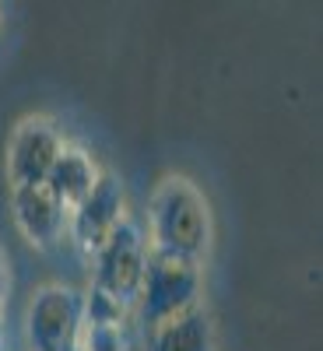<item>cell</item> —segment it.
<instances>
[{"instance_id": "52a82bcc", "label": "cell", "mask_w": 323, "mask_h": 351, "mask_svg": "<svg viewBox=\"0 0 323 351\" xmlns=\"http://www.w3.org/2000/svg\"><path fill=\"white\" fill-rule=\"evenodd\" d=\"M11 218L21 239L36 250H53L67 236V208L49 193L46 183L11 186Z\"/></svg>"}, {"instance_id": "8fae6325", "label": "cell", "mask_w": 323, "mask_h": 351, "mask_svg": "<svg viewBox=\"0 0 323 351\" xmlns=\"http://www.w3.org/2000/svg\"><path fill=\"white\" fill-rule=\"evenodd\" d=\"M77 351H130L127 327H106V324H84L77 337Z\"/></svg>"}, {"instance_id": "277c9868", "label": "cell", "mask_w": 323, "mask_h": 351, "mask_svg": "<svg viewBox=\"0 0 323 351\" xmlns=\"http://www.w3.org/2000/svg\"><path fill=\"white\" fill-rule=\"evenodd\" d=\"M148 236H144V225L137 218H123L109 232V239L99 246V253L92 256V285L112 291L116 299H123L134 306L141 281H144V267H148Z\"/></svg>"}, {"instance_id": "9c48e42d", "label": "cell", "mask_w": 323, "mask_h": 351, "mask_svg": "<svg viewBox=\"0 0 323 351\" xmlns=\"http://www.w3.org/2000/svg\"><path fill=\"white\" fill-rule=\"evenodd\" d=\"M148 351H215V324L204 306L148 330Z\"/></svg>"}, {"instance_id": "30bf717a", "label": "cell", "mask_w": 323, "mask_h": 351, "mask_svg": "<svg viewBox=\"0 0 323 351\" xmlns=\"http://www.w3.org/2000/svg\"><path fill=\"white\" fill-rule=\"evenodd\" d=\"M134 316V306L116 299L112 291L92 285L84 291V324H106V327H127V319Z\"/></svg>"}, {"instance_id": "4fadbf2b", "label": "cell", "mask_w": 323, "mask_h": 351, "mask_svg": "<svg viewBox=\"0 0 323 351\" xmlns=\"http://www.w3.org/2000/svg\"><path fill=\"white\" fill-rule=\"evenodd\" d=\"M0 351H8V327H4V313H0Z\"/></svg>"}, {"instance_id": "6da1fadb", "label": "cell", "mask_w": 323, "mask_h": 351, "mask_svg": "<svg viewBox=\"0 0 323 351\" xmlns=\"http://www.w3.org/2000/svg\"><path fill=\"white\" fill-rule=\"evenodd\" d=\"M144 236H148L152 253L200 263L211 239V211L197 183H190L187 176H165L148 200Z\"/></svg>"}, {"instance_id": "5b68a950", "label": "cell", "mask_w": 323, "mask_h": 351, "mask_svg": "<svg viewBox=\"0 0 323 351\" xmlns=\"http://www.w3.org/2000/svg\"><path fill=\"white\" fill-rule=\"evenodd\" d=\"M67 141L49 116H25L11 130L8 152H4V169L11 186H36L46 183L53 162L60 158Z\"/></svg>"}, {"instance_id": "ba28073f", "label": "cell", "mask_w": 323, "mask_h": 351, "mask_svg": "<svg viewBox=\"0 0 323 351\" xmlns=\"http://www.w3.org/2000/svg\"><path fill=\"white\" fill-rule=\"evenodd\" d=\"M99 172H102V165L88 155L84 148H77V144H67V148L60 152V158L53 162V169H49V176H46V186H49V193L67 208V215H71L77 204L92 193Z\"/></svg>"}, {"instance_id": "8992f818", "label": "cell", "mask_w": 323, "mask_h": 351, "mask_svg": "<svg viewBox=\"0 0 323 351\" xmlns=\"http://www.w3.org/2000/svg\"><path fill=\"white\" fill-rule=\"evenodd\" d=\"M127 218V190L123 180L112 169H102L99 180L92 186L77 208L67 215V236L77 246V253H84L92 260L99 253V246L109 239V232Z\"/></svg>"}, {"instance_id": "3957f363", "label": "cell", "mask_w": 323, "mask_h": 351, "mask_svg": "<svg viewBox=\"0 0 323 351\" xmlns=\"http://www.w3.org/2000/svg\"><path fill=\"white\" fill-rule=\"evenodd\" d=\"M84 327V291L49 281L39 285L25 309V337L32 351H77Z\"/></svg>"}, {"instance_id": "7a4b0ae2", "label": "cell", "mask_w": 323, "mask_h": 351, "mask_svg": "<svg viewBox=\"0 0 323 351\" xmlns=\"http://www.w3.org/2000/svg\"><path fill=\"white\" fill-rule=\"evenodd\" d=\"M200 291H204V281H200V263L197 260L152 253L148 267H144L141 291L134 299V316L141 319L144 330H155L165 319L204 306Z\"/></svg>"}, {"instance_id": "7c38bea8", "label": "cell", "mask_w": 323, "mask_h": 351, "mask_svg": "<svg viewBox=\"0 0 323 351\" xmlns=\"http://www.w3.org/2000/svg\"><path fill=\"white\" fill-rule=\"evenodd\" d=\"M11 295V267H8V256L0 250V313H4V302Z\"/></svg>"}]
</instances>
